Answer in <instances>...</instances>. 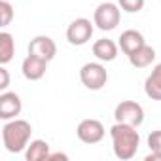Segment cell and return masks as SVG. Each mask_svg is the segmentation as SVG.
I'll return each instance as SVG.
<instances>
[{
	"label": "cell",
	"instance_id": "16",
	"mask_svg": "<svg viewBox=\"0 0 161 161\" xmlns=\"http://www.w3.org/2000/svg\"><path fill=\"white\" fill-rule=\"evenodd\" d=\"M15 55V40L10 32H0V64H8Z\"/></svg>",
	"mask_w": 161,
	"mask_h": 161
},
{
	"label": "cell",
	"instance_id": "17",
	"mask_svg": "<svg viewBox=\"0 0 161 161\" xmlns=\"http://www.w3.org/2000/svg\"><path fill=\"white\" fill-rule=\"evenodd\" d=\"M148 148L150 153L146 155V161H161V129L148 135Z\"/></svg>",
	"mask_w": 161,
	"mask_h": 161
},
{
	"label": "cell",
	"instance_id": "20",
	"mask_svg": "<svg viewBox=\"0 0 161 161\" xmlns=\"http://www.w3.org/2000/svg\"><path fill=\"white\" fill-rule=\"evenodd\" d=\"M8 86H10V74H8V70L2 66V68H0V91H6Z\"/></svg>",
	"mask_w": 161,
	"mask_h": 161
},
{
	"label": "cell",
	"instance_id": "13",
	"mask_svg": "<svg viewBox=\"0 0 161 161\" xmlns=\"http://www.w3.org/2000/svg\"><path fill=\"white\" fill-rule=\"evenodd\" d=\"M144 93L152 101H161V63L153 66L144 82Z\"/></svg>",
	"mask_w": 161,
	"mask_h": 161
},
{
	"label": "cell",
	"instance_id": "6",
	"mask_svg": "<svg viewBox=\"0 0 161 161\" xmlns=\"http://www.w3.org/2000/svg\"><path fill=\"white\" fill-rule=\"evenodd\" d=\"M93 25L95 23H91L86 17L74 19L68 25V29H66V40H68V44H72V46H86L91 40V36H93V31H95Z\"/></svg>",
	"mask_w": 161,
	"mask_h": 161
},
{
	"label": "cell",
	"instance_id": "14",
	"mask_svg": "<svg viewBox=\"0 0 161 161\" xmlns=\"http://www.w3.org/2000/svg\"><path fill=\"white\" fill-rule=\"evenodd\" d=\"M155 61V49L148 44H144L142 47H138L136 51H133L129 55V63L135 66V68H146L150 66L152 63Z\"/></svg>",
	"mask_w": 161,
	"mask_h": 161
},
{
	"label": "cell",
	"instance_id": "1",
	"mask_svg": "<svg viewBox=\"0 0 161 161\" xmlns=\"http://www.w3.org/2000/svg\"><path fill=\"white\" fill-rule=\"evenodd\" d=\"M110 136H112V148L114 155L121 161H129L136 155L138 146H140V135L136 127L127 125V123H114L110 127Z\"/></svg>",
	"mask_w": 161,
	"mask_h": 161
},
{
	"label": "cell",
	"instance_id": "12",
	"mask_svg": "<svg viewBox=\"0 0 161 161\" xmlns=\"http://www.w3.org/2000/svg\"><path fill=\"white\" fill-rule=\"evenodd\" d=\"M119 42H118V46L121 47V51L129 57L133 51H136L138 47H142L144 44H146V40H144V36H142V32H138V31H133V29H129V31H125V32H121V36L118 38Z\"/></svg>",
	"mask_w": 161,
	"mask_h": 161
},
{
	"label": "cell",
	"instance_id": "21",
	"mask_svg": "<svg viewBox=\"0 0 161 161\" xmlns=\"http://www.w3.org/2000/svg\"><path fill=\"white\" fill-rule=\"evenodd\" d=\"M53 159H68V155L66 153H61V152H55V153H49V157H47V161H53Z\"/></svg>",
	"mask_w": 161,
	"mask_h": 161
},
{
	"label": "cell",
	"instance_id": "8",
	"mask_svg": "<svg viewBox=\"0 0 161 161\" xmlns=\"http://www.w3.org/2000/svg\"><path fill=\"white\" fill-rule=\"evenodd\" d=\"M29 55H34V57H40L44 61H53L55 55H57V46L55 42L49 38V36H34L29 44Z\"/></svg>",
	"mask_w": 161,
	"mask_h": 161
},
{
	"label": "cell",
	"instance_id": "3",
	"mask_svg": "<svg viewBox=\"0 0 161 161\" xmlns=\"http://www.w3.org/2000/svg\"><path fill=\"white\" fill-rule=\"evenodd\" d=\"M119 19H121V8L114 2L99 4L93 14V23L101 31H114L119 25Z\"/></svg>",
	"mask_w": 161,
	"mask_h": 161
},
{
	"label": "cell",
	"instance_id": "11",
	"mask_svg": "<svg viewBox=\"0 0 161 161\" xmlns=\"http://www.w3.org/2000/svg\"><path fill=\"white\" fill-rule=\"evenodd\" d=\"M118 49H119V46L114 40H110V38H101V40H97L93 44V55L101 63H112V61H116Z\"/></svg>",
	"mask_w": 161,
	"mask_h": 161
},
{
	"label": "cell",
	"instance_id": "5",
	"mask_svg": "<svg viewBox=\"0 0 161 161\" xmlns=\"http://www.w3.org/2000/svg\"><path fill=\"white\" fill-rule=\"evenodd\" d=\"M114 119L118 123H127L133 127H140L144 121V108L135 101H121L114 108Z\"/></svg>",
	"mask_w": 161,
	"mask_h": 161
},
{
	"label": "cell",
	"instance_id": "9",
	"mask_svg": "<svg viewBox=\"0 0 161 161\" xmlns=\"http://www.w3.org/2000/svg\"><path fill=\"white\" fill-rule=\"evenodd\" d=\"M21 110H23V103L19 95L14 91H2V95H0V118L4 121L14 119L21 114Z\"/></svg>",
	"mask_w": 161,
	"mask_h": 161
},
{
	"label": "cell",
	"instance_id": "15",
	"mask_svg": "<svg viewBox=\"0 0 161 161\" xmlns=\"http://www.w3.org/2000/svg\"><path fill=\"white\" fill-rule=\"evenodd\" d=\"M49 144L42 138H36V140H31L27 150H25V159L27 161H47L49 157Z\"/></svg>",
	"mask_w": 161,
	"mask_h": 161
},
{
	"label": "cell",
	"instance_id": "4",
	"mask_svg": "<svg viewBox=\"0 0 161 161\" xmlns=\"http://www.w3.org/2000/svg\"><path fill=\"white\" fill-rule=\"evenodd\" d=\"M80 80H82V84L87 89L99 91L108 82V72L101 63H86L80 68Z\"/></svg>",
	"mask_w": 161,
	"mask_h": 161
},
{
	"label": "cell",
	"instance_id": "2",
	"mask_svg": "<svg viewBox=\"0 0 161 161\" xmlns=\"http://www.w3.org/2000/svg\"><path fill=\"white\" fill-rule=\"evenodd\" d=\"M31 135H32V127L27 119H8L6 125L2 127V142L4 148L10 153H19L25 152L29 142H31Z\"/></svg>",
	"mask_w": 161,
	"mask_h": 161
},
{
	"label": "cell",
	"instance_id": "10",
	"mask_svg": "<svg viewBox=\"0 0 161 161\" xmlns=\"http://www.w3.org/2000/svg\"><path fill=\"white\" fill-rule=\"evenodd\" d=\"M46 70H47V61H44L40 57H34V55H27L23 64H21V72L29 82H38V80H42Z\"/></svg>",
	"mask_w": 161,
	"mask_h": 161
},
{
	"label": "cell",
	"instance_id": "19",
	"mask_svg": "<svg viewBox=\"0 0 161 161\" xmlns=\"http://www.w3.org/2000/svg\"><path fill=\"white\" fill-rule=\"evenodd\" d=\"M146 0H118V6L127 14H138L144 8Z\"/></svg>",
	"mask_w": 161,
	"mask_h": 161
},
{
	"label": "cell",
	"instance_id": "7",
	"mask_svg": "<svg viewBox=\"0 0 161 161\" xmlns=\"http://www.w3.org/2000/svg\"><path fill=\"white\" fill-rule=\"evenodd\" d=\"M76 135H78V138L82 140L84 144H99L104 138L106 131H104V125L99 119L89 118V119H82L78 123Z\"/></svg>",
	"mask_w": 161,
	"mask_h": 161
},
{
	"label": "cell",
	"instance_id": "18",
	"mask_svg": "<svg viewBox=\"0 0 161 161\" xmlns=\"http://www.w3.org/2000/svg\"><path fill=\"white\" fill-rule=\"evenodd\" d=\"M14 19V8L10 0H0V27H8Z\"/></svg>",
	"mask_w": 161,
	"mask_h": 161
}]
</instances>
